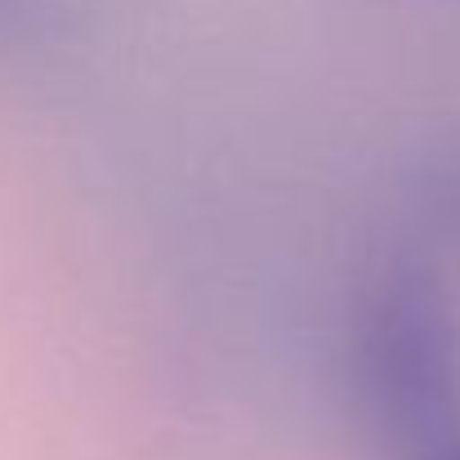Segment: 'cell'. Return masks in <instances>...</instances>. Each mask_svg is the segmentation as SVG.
I'll return each instance as SVG.
<instances>
[{"label":"cell","mask_w":460,"mask_h":460,"mask_svg":"<svg viewBox=\"0 0 460 460\" xmlns=\"http://www.w3.org/2000/svg\"><path fill=\"white\" fill-rule=\"evenodd\" d=\"M358 389L385 438L407 452L460 420V317L425 273H385L353 331Z\"/></svg>","instance_id":"6da1fadb"},{"label":"cell","mask_w":460,"mask_h":460,"mask_svg":"<svg viewBox=\"0 0 460 460\" xmlns=\"http://www.w3.org/2000/svg\"><path fill=\"white\" fill-rule=\"evenodd\" d=\"M429 201H434V215L443 219V228L460 237V153L443 156L434 165V179H429Z\"/></svg>","instance_id":"7a4b0ae2"},{"label":"cell","mask_w":460,"mask_h":460,"mask_svg":"<svg viewBox=\"0 0 460 460\" xmlns=\"http://www.w3.org/2000/svg\"><path fill=\"white\" fill-rule=\"evenodd\" d=\"M398 456L402 460H460V420L443 425L438 434L420 438L416 447H407V452H398Z\"/></svg>","instance_id":"3957f363"}]
</instances>
